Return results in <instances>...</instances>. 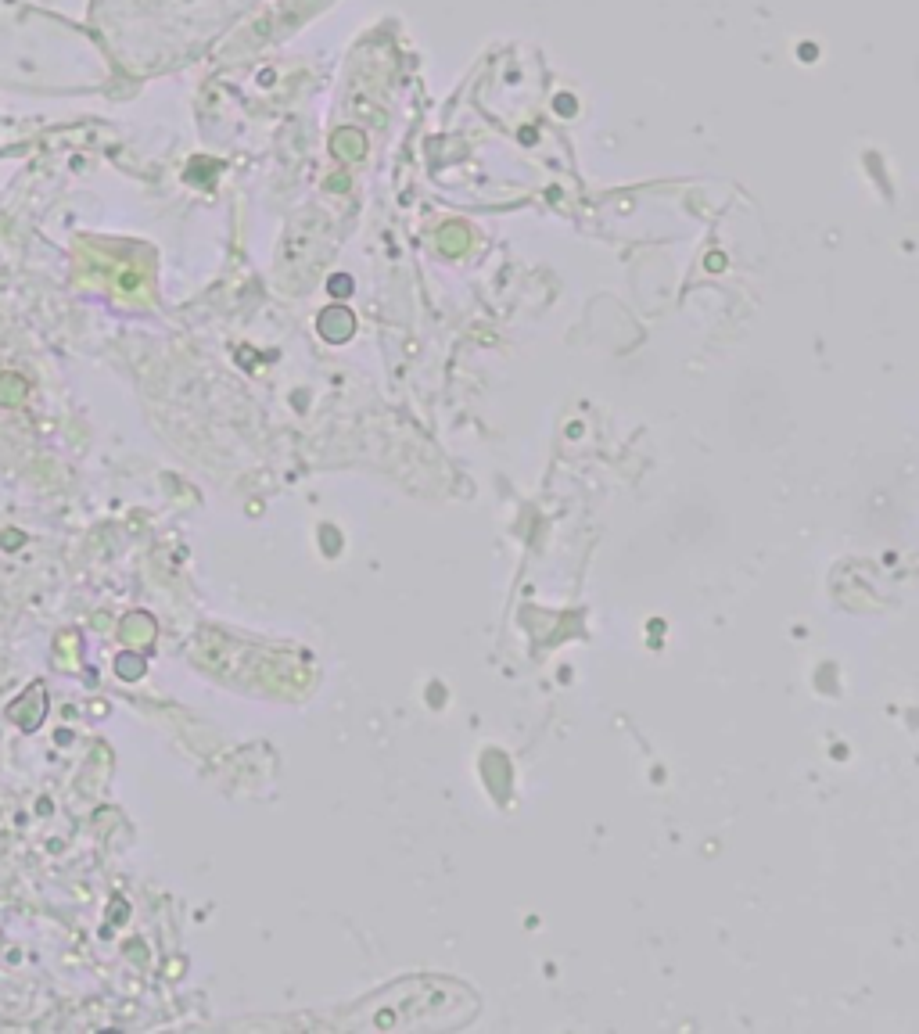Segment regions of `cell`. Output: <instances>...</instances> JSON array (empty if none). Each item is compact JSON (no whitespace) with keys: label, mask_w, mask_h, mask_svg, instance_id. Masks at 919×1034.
<instances>
[{"label":"cell","mask_w":919,"mask_h":1034,"mask_svg":"<svg viewBox=\"0 0 919 1034\" xmlns=\"http://www.w3.org/2000/svg\"><path fill=\"white\" fill-rule=\"evenodd\" d=\"M141 672H144V665H137V658H130V654L119 658V675H123V679H137Z\"/></svg>","instance_id":"3"},{"label":"cell","mask_w":919,"mask_h":1034,"mask_svg":"<svg viewBox=\"0 0 919 1034\" xmlns=\"http://www.w3.org/2000/svg\"><path fill=\"white\" fill-rule=\"evenodd\" d=\"M26 392V385L18 381V377H8V381H0V403H18Z\"/></svg>","instance_id":"2"},{"label":"cell","mask_w":919,"mask_h":1034,"mask_svg":"<svg viewBox=\"0 0 919 1034\" xmlns=\"http://www.w3.org/2000/svg\"><path fill=\"white\" fill-rule=\"evenodd\" d=\"M119 636H123L126 643H151L155 640V622H151L148 614L137 611L123 622V632H119Z\"/></svg>","instance_id":"1"}]
</instances>
